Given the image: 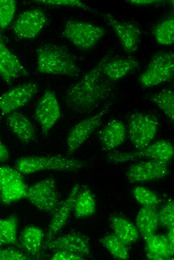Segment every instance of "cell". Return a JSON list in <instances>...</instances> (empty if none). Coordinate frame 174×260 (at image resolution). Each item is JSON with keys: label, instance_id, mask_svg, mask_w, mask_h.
I'll return each instance as SVG.
<instances>
[{"label": "cell", "instance_id": "18", "mask_svg": "<svg viewBox=\"0 0 174 260\" xmlns=\"http://www.w3.org/2000/svg\"><path fill=\"white\" fill-rule=\"evenodd\" d=\"M108 24L112 28L124 50L127 53L136 52L140 42L141 30L134 23L121 22L110 14H106Z\"/></svg>", "mask_w": 174, "mask_h": 260}, {"label": "cell", "instance_id": "22", "mask_svg": "<svg viewBox=\"0 0 174 260\" xmlns=\"http://www.w3.org/2000/svg\"><path fill=\"white\" fill-rule=\"evenodd\" d=\"M44 234L40 228L35 226L25 227L20 232L18 244L32 258L40 256Z\"/></svg>", "mask_w": 174, "mask_h": 260}, {"label": "cell", "instance_id": "25", "mask_svg": "<svg viewBox=\"0 0 174 260\" xmlns=\"http://www.w3.org/2000/svg\"><path fill=\"white\" fill-rule=\"evenodd\" d=\"M110 226L114 234L126 245L135 242L139 238L136 227L125 218L113 216L110 218Z\"/></svg>", "mask_w": 174, "mask_h": 260}, {"label": "cell", "instance_id": "11", "mask_svg": "<svg viewBox=\"0 0 174 260\" xmlns=\"http://www.w3.org/2000/svg\"><path fill=\"white\" fill-rule=\"evenodd\" d=\"M39 85L33 82L18 84L0 96V111L8 115L24 106L36 95Z\"/></svg>", "mask_w": 174, "mask_h": 260}, {"label": "cell", "instance_id": "12", "mask_svg": "<svg viewBox=\"0 0 174 260\" xmlns=\"http://www.w3.org/2000/svg\"><path fill=\"white\" fill-rule=\"evenodd\" d=\"M46 22L47 18L44 11L38 8L30 9L20 14L12 30L20 38L32 39L41 32Z\"/></svg>", "mask_w": 174, "mask_h": 260}, {"label": "cell", "instance_id": "15", "mask_svg": "<svg viewBox=\"0 0 174 260\" xmlns=\"http://www.w3.org/2000/svg\"><path fill=\"white\" fill-rule=\"evenodd\" d=\"M54 252L66 250L84 258L90 255V246L88 238L78 232H72L53 238L44 247Z\"/></svg>", "mask_w": 174, "mask_h": 260}, {"label": "cell", "instance_id": "7", "mask_svg": "<svg viewBox=\"0 0 174 260\" xmlns=\"http://www.w3.org/2000/svg\"><path fill=\"white\" fill-rule=\"evenodd\" d=\"M158 120L154 116L143 112L132 114L128 119V134L132 144L140 150L149 145L156 135Z\"/></svg>", "mask_w": 174, "mask_h": 260}, {"label": "cell", "instance_id": "29", "mask_svg": "<svg viewBox=\"0 0 174 260\" xmlns=\"http://www.w3.org/2000/svg\"><path fill=\"white\" fill-rule=\"evenodd\" d=\"M18 220L16 216L0 219V246L18 244Z\"/></svg>", "mask_w": 174, "mask_h": 260}, {"label": "cell", "instance_id": "31", "mask_svg": "<svg viewBox=\"0 0 174 260\" xmlns=\"http://www.w3.org/2000/svg\"><path fill=\"white\" fill-rule=\"evenodd\" d=\"M14 0H0V28H6L12 22L16 10Z\"/></svg>", "mask_w": 174, "mask_h": 260}, {"label": "cell", "instance_id": "34", "mask_svg": "<svg viewBox=\"0 0 174 260\" xmlns=\"http://www.w3.org/2000/svg\"><path fill=\"white\" fill-rule=\"evenodd\" d=\"M33 2L34 3L45 6L75 7L88 12H92L94 11L91 7L79 0H33Z\"/></svg>", "mask_w": 174, "mask_h": 260}, {"label": "cell", "instance_id": "13", "mask_svg": "<svg viewBox=\"0 0 174 260\" xmlns=\"http://www.w3.org/2000/svg\"><path fill=\"white\" fill-rule=\"evenodd\" d=\"M59 103L54 94L50 90L45 91L36 105L34 116L42 132L46 134L60 117Z\"/></svg>", "mask_w": 174, "mask_h": 260}, {"label": "cell", "instance_id": "36", "mask_svg": "<svg viewBox=\"0 0 174 260\" xmlns=\"http://www.w3.org/2000/svg\"><path fill=\"white\" fill-rule=\"evenodd\" d=\"M51 257L52 260H84V258L74 253L66 251L57 250Z\"/></svg>", "mask_w": 174, "mask_h": 260}, {"label": "cell", "instance_id": "32", "mask_svg": "<svg viewBox=\"0 0 174 260\" xmlns=\"http://www.w3.org/2000/svg\"><path fill=\"white\" fill-rule=\"evenodd\" d=\"M132 194L135 200L142 206H156L160 202L153 191L142 186L136 187Z\"/></svg>", "mask_w": 174, "mask_h": 260}, {"label": "cell", "instance_id": "30", "mask_svg": "<svg viewBox=\"0 0 174 260\" xmlns=\"http://www.w3.org/2000/svg\"><path fill=\"white\" fill-rule=\"evenodd\" d=\"M152 34L156 42L160 45L170 46L174 42V18L170 16L156 24Z\"/></svg>", "mask_w": 174, "mask_h": 260}, {"label": "cell", "instance_id": "26", "mask_svg": "<svg viewBox=\"0 0 174 260\" xmlns=\"http://www.w3.org/2000/svg\"><path fill=\"white\" fill-rule=\"evenodd\" d=\"M96 201L91 190L86 186H80L75 199L73 210L76 218H88L96 212Z\"/></svg>", "mask_w": 174, "mask_h": 260}, {"label": "cell", "instance_id": "6", "mask_svg": "<svg viewBox=\"0 0 174 260\" xmlns=\"http://www.w3.org/2000/svg\"><path fill=\"white\" fill-rule=\"evenodd\" d=\"M106 32L104 28L94 24L70 20L66 24L62 35L78 48L88 50L98 42Z\"/></svg>", "mask_w": 174, "mask_h": 260}, {"label": "cell", "instance_id": "24", "mask_svg": "<svg viewBox=\"0 0 174 260\" xmlns=\"http://www.w3.org/2000/svg\"><path fill=\"white\" fill-rule=\"evenodd\" d=\"M136 222L139 234L143 238L155 234L160 226L156 206H142L136 215Z\"/></svg>", "mask_w": 174, "mask_h": 260}, {"label": "cell", "instance_id": "19", "mask_svg": "<svg viewBox=\"0 0 174 260\" xmlns=\"http://www.w3.org/2000/svg\"><path fill=\"white\" fill-rule=\"evenodd\" d=\"M145 241L146 258L151 260H168L174 254V244L166 234H155L143 238Z\"/></svg>", "mask_w": 174, "mask_h": 260}, {"label": "cell", "instance_id": "1", "mask_svg": "<svg viewBox=\"0 0 174 260\" xmlns=\"http://www.w3.org/2000/svg\"><path fill=\"white\" fill-rule=\"evenodd\" d=\"M110 58H103L80 79L68 88L64 100L72 111L80 114H89L112 96V82L103 71L106 62Z\"/></svg>", "mask_w": 174, "mask_h": 260}, {"label": "cell", "instance_id": "3", "mask_svg": "<svg viewBox=\"0 0 174 260\" xmlns=\"http://www.w3.org/2000/svg\"><path fill=\"white\" fill-rule=\"evenodd\" d=\"M85 166L86 164L82 160L60 155L26 156L16 160L15 168L22 174H29L49 170L76 171Z\"/></svg>", "mask_w": 174, "mask_h": 260}, {"label": "cell", "instance_id": "37", "mask_svg": "<svg viewBox=\"0 0 174 260\" xmlns=\"http://www.w3.org/2000/svg\"><path fill=\"white\" fill-rule=\"evenodd\" d=\"M126 2L131 4L138 6H148L164 2V1L162 0H128Z\"/></svg>", "mask_w": 174, "mask_h": 260}, {"label": "cell", "instance_id": "21", "mask_svg": "<svg viewBox=\"0 0 174 260\" xmlns=\"http://www.w3.org/2000/svg\"><path fill=\"white\" fill-rule=\"evenodd\" d=\"M6 122L12 132L22 142H30L36 138L33 124L22 113L16 111L6 115Z\"/></svg>", "mask_w": 174, "mask_h": 260}, {"label": "cell", "instance_id": "17", "mask_svg": "<svg viewBox=\"0 0 174 260\" xmlns=\"http://www.w3.org/2000/svg\"><path fill=\"white\" fill-rule=\"evenodd\" d=\"M28 74L27 70L18 57L5 44L0 28V77L9 84L18 78Z\"/></svg>", "mask_w": 174, "mask_h": 260}, {"label": "cell", "instance_id": "4", "mask_svg": "<svg viewBox=\"0 0 174 260\" xmlns=\"http://www.w3.org/2000/svg\"><path fill=\"white\" fill-rule=\"evenodd\" d=\"M172 144L166 140H159L147 146L132 152H112L108 154L106 159L112 164H118L142 159L155 160L166 163L173 158Z\"/></svg>", "mask_w": 174, "mask_h": 260}, {"label": "cell", "instance_id": "9", "mask_svg": "<svg viewBox=\"0 0 174 260\" xmlns=\"http://www.w3.org/2000/svg\"><path fill=\"white\" fill-rule=\"evenodd\" d=\"M28 188L17 170L8 166H0V196L3 204H8L25 198Z\"/></svg>", "mask_w": 174, "mask_h": 260}, {"label": "cell", "instance_id": "23", "mask_svg": "<svg viewBox=\"0 0 174 260\" xmlns=\"http://www.w3.org/2000/svg\"><path fill=\"white\" fill-rule=\"evenodd\" d=\"M138 66V62L132 58H110L106 62L103 71L111 82H114L121 80Z\"/></svg>", "mask_w": 174, "mask_h": 260}, {"label": "cell", "instance_id": "5", "mask_svg": "<svg viewBox=\"0 0 174 260\" xmlns=\"http://www.w3.org/2000/svg\"><path fill=\"white\" fill-rule=\"evenodd\" d=\"M174 76V54L160 52L154 54L145 70L139 77L144 88L154 87L172 80Z\"/></svg>", "mask_w": 174, "mask_h": 260}, {"label": "cell", "instance_id": "10", "mask_svg": "<svg viewBox=\"0 0 174 260\" xmlns=\"http://www.w3.org/2000/svg\"><path fill=\"white\" fill-rule=\"evenodd\" d=\"M109 106L107 104L101 111L80 120L70 128L66 141L69 155L73 154L99 127Z\"/></svg>", "mask_w": 174, "mask_h": 260}, {"label": "cell", "instance_id": "8", "mask_svg": "<svg viewBox=\"0 0 174 260\" xmlns=\"http://www.w3.org/2000/svg\"><path fill=\"white\" fill-rule=\"evenodd\" d=\"M25 198L38 210L53 214L60 203L55 178L50 176L28 187Z\"/></svg>", "mask_w": 174, "mask_h": 260}, {"label": "cell", "instance_id": "14", "mask_svg": "<svg viewBox=\"0 0 174 260\" xmlns=\"http://www.w3.org/2000/svg\"><path fill=\"white\" fill-rule=\"evenodd\" d=\"M169 172L168 163L148 160L132 164L128 170L126 176L130 183L146 182L162 178Z\"/></svg>", "mask_w": 174, "mask_h": 260}, {"label": "cell", "instance_id": "27", "mask_svg": "<svg viewBox=\"0 0 174 260\" xmlns=\"http://www.w3.org/2000/svg\"><path fill=\"white\" fill-rule=\"evenodd\" d=\"M150 100L154 103L169 120H174V92L170 88H165L152 94Z\"/></svg>", "mask_w": 174, "mask_h": 260}, {"label": "cell", "instance_id": "28", "mask_svg": "<svg viewBox=\"0 0 174 260\" xmlns=\"http://www.w3.org/2000/svg\"><path fill=\"white\" fill-rule=\"evenodd\" d=\"M100 242L115 258L120 260H126L129 258V251L127 245L118 238L114 233L105 235L100 239Z\"/></svg>", "mask_w": 174, "mask_h": 260}, {"label": "cell", "instance_id": "40", "mask_svg": "<svg viewBox=\"0 0 174 260\" xmlns=\"http://www.w3.org/2000/svg\"><path fill=\"white\" fill-rule=\"evenodd\" d=\"M0 246H0V250L2 248Z\"/></svg>", "mask_w": 174, "mask_h": 260}, {"label": "cell", "instance_id": "33", "mask_svg": "<svg viewBox=\"0 0 174 260\" xmlns=\"http://www.w3.org/2000/svg\"><path fill=\"white\" fill-rule=\"evenodd\" d=\"M159 224L168 230L174 228V202L173 200L167 202L158 210Z\"/></svg>", "mask_w": 174, "mask_h": 260}, {"label": "cell", "instance_id": "20", "mask_svg": "<svg viewBox=\"0 0 174 260\" xmlns=\"http://www.w3.org/2000/svg\"><path fill=\"white\" fill-rule=\"evenodd\" d=\"M127 132L124 124L118 120H112L98 133L103 150H110L121 145L125 140Z\"/></svg>", "mask_w": 174, "mask_h": 260}, {"label": "cell", "instance_id": "39", "mask_svg": "<svg viewBox=\"0 0 174 260\" xmlns=\"http://www.w3.org/2000/svg\"><path fill=\"white\" fill-rule=\"evenodd\" d=\"M166 235L169 242L172 244H174V228L168 230V232Z\"/></svg>", "mask_w": 174, "mask_h": 260}, {"label": "cell", "instance_id": "38", "mask_svg": "<svg viewBox=\"0 0 174 260\" xmlns=\"http://www.w3.org/2000/svg\"><path fill=\"white\" fill-rule=\"evenodd\" d=\"M9 157L10 154L8 148L0 140V162H6Z\"/></svg>", "mask_w": 174, "mask_h": 260}, {"label": "cell", "instance_id": "2", "mask_svg": "<svg viewBox=\"0 0 174 260\" xmlns=\"http://www.w3.org/2000/svg\"><path fill=\"white\" fill-rule=\"evenodd\" d=\"M36 70L40 74L76 76L80 73L73 56L62 46L44 44L36 49Z\"/></svg>", "mask_w": 174, "mask_h": 260}, {"label": "cell", "instance_id": "16", "mask_svg": "<svg viewBox=\"0 0 174 260\" xmlns=\"http://www.w3.org/2000/svg\"><path fill=\"white\" fill-rule=\"evenodd\" d=\"M80 186L78 184H75L68 196L60 203L52 214L47 232L44 236L43 247L54 238L66 224L73 209L74 202Z\"/></svg>", "mask_w": 174, "mask_h": 260}, {"label": "cell", "instance_id": "35", "mask_svg": "<svg viewBox=\"0 0 174 260\" xmlns=\"http://www.w3.org/2000/svg\"><path fill=\"white\" fill-rule=\"evenodd\" d=\"M32 258L24 253L14 248H7L0 250V260H30Z\"/></svg>", "mask_w": 174, "mask_h": 260}]
</instances>
